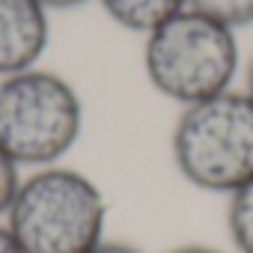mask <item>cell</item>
I'll list each match as a JSON object with an SVG mask.
<instances>
[{
	"instance_id": "1",
	"label": "cell",
	"mask_w": 253,
	"mask_h": 253,
	"mask_svg": "<svg viewBox=\"0 0 253 253\" xmlns=\"http://www.w3.org/2000/svg\"><path fill=\"white\" fill-rule=\"evenodd\" d=\"M107 214L101 185L63 161L24 170L3 223L21 253H89L107 238Z\"/></svg>"
},
{
	"instance_id": "2",
	"label": "cell",
	"mask_w": 253,
	"mask_h": 253,
	"mask_svg": "<svg viewBox=\"0 0 253 253\" xmlns=\"http://www.w3.org/2000/svg\"><path fill=\"white\" fill-rule=\"evenodd\" d=\"M238 72V33L194 6H185L143 36V75L149 86L179 107L232 89Z\"/></svg>"
},
{
	"instance_id": "3",
	"label": "cell",
	"mask_w": 253,
	"mask_h": 253,
	"mask_svg": "<svg viewBox=\"0 0 253 253\" xmlns=\"http://www.w3.org/2000/svg\"><path fill=\"white\" fill-rule=\"evenodd\" d=\"M176 173L197 191L229 197L253 179V95L232 86L179 107L170 131Z\"/></svg>"
},
{
	"instance_id": "4",
	"label": "cell",
	"mask_w": 253,
	"mask_h": 253,
	"mask_svg": "<svg viewBox=\"0 0 253 253\" xmlns=\"http://www.w3.org/2000/svg\"><path fill=\"white\" fill-rule=\"evenodd\" d=\"M84 125V98L66 75L33 66L0 78V149L21 170L63 164Z\"/></svg>"
},
{
	"instance_id": "5",
	"label": "cell",
	"mask_w": 253,
	"mask_h": 253,
	"mask_svg": "<svg viewBox=\"0 0 253 253\" xmlns=\"http://www.w3.org/2000/svg\"><path fill=\"white\" fill-rule=\"evenodd\" d=\"M51 45V12L39 0H0V78L42 66Z\"/></svg>"
},
{
	"instance_id": "6",
	"label": "cell",
	"mask_w": 253,
	"mask_h": 253,
	"mask_svg": "<svg viewBox=\"0 0 253 253\" xmlns=\"http://www.w3.org/2000/svg\"><path fill=\"white\" fill-rule=\"evenodd\" d=\"M95 3L125 33L146 36L167 18L182 12L188 6V0H95Z\"/></svg>"
},
{
	"instance_id": "7",
	"label": "cell",
	"mask_w": 253,
	"mask_h": 253,
	"mask_svg": "<svg viewBox=\"0 0 253 253\" xmlns=\"http://www.w3.org/2000/svg\"><path fill=\"white\" fill-rule=\"evenodd\" d=\"M226 235L232 253H253V179L226 197Z\"/></svg>"
},
{
	"instance_id": "8",
	"label": "cell",
	"mask_w": 253,
	"mask_h": 253,
	"mask_svg": "<svg viewBox=\"0 0 253 253\" xmlns=\"http://www.w3.org/2000/svg\"><path fill=\"white\" fill-rule=\"evenodd\" d=\"M188 6L232 27L235 33L253 27V0H188Z\"/></svg>"
},
{
	"instance_id": "9",
	"label": "cell",
	"mask_w": 253,
	"mask_h": 253,
	"mask_svg": "<svg viewBox=\"0 0 253 253\" xmlns=\"http://www.w3.org/2000/svg\"><path fill=\"white\" fill-rule=\"evenodd\" d=\"M21 176H24V170L0 149V220H3V214H6L18 185H21Z\"/></svg>"
},
{
	"instance_id": "10",
	"label": "cell",
	"mask_w": 253,
	"mask_h": 253,
	"mask_svg": "<svg viewBox=\"0 0 253 253\" xmlns=\"http://www.w3.org/2000/svg\"><path fill=\"white\" fill-rule=\"evenodd\" d=\"M89 253H143L137 244H131V241H122V238H104V241H98Z\"/></svg>"
},
{
	"instance_id": "11",
	"label": "cell",
	"mask_w": 253,
	"mask_h": 253,
	"mask_svg": "<svg viewBox=\"0 0 253 253\" xmlns=\"http://www.w3.org/2000/svg\"><path fill=\"white\" fill-rule=\"evenodd\" d=\"M39 3L54 15V12H75V9H81L86 3H95V0H39Z\"/></svg>"
},
{
	"instance_id": "12",
	"label": "cell",
	"mask_w": 253,
	"mask_h": 253,
	"mask_svg": "<svg viewBox=\"0 0 253 253\" xmlns=\"http://www.w3.org/2000/svg\"><path fill=\"white\" fill-rule=\"evenodd\" d=\"M167 253H226V250H223V247H214V244H200V241H188V244L170 247Z\"/></svg>"
},
{
	"instance_id": "13",
	"label": "cell",
	"mask_w": 253,
	"mask_h": 253,
	"mask_svg": "<svg viewBox=\"0 0 253 253\" xmlns=\"http://www.w3.org/2000/svg\"><path fill=\"white\" fill-rule=\"evenodd\" d=\"M0 253H21L18 241L12 238V232H9V226L3 220H0Z\"/></svg>"
},
{
	"instance_id": "14",
	"label": "cell",
	"mask_w": 253,
	"mask_h": 253,
	"mask_svg": "<svg viewBox=\"0 0 253 253\" xmlns=\"http://www.w3.org/2000/svg\"><path fill=\"white\" fill-rule=\"evenodd\" d=\"M244 89L253 95V57L247 60V66H244Z\"/></svg>"
}]
</instances>
